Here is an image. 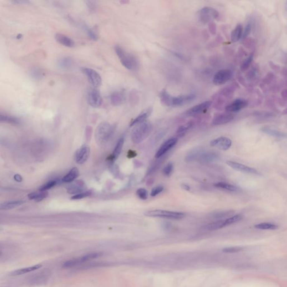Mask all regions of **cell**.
<instances>
[{
  "instance_id": "1",
  "label": "cell",
  "mask_w": 287,
  "mask_h": 287,
  "mask_svg": "<svg viewBox=\"0 0 287 287\" xmlns=\"http://www.w3.org/2000/svg\"><path fill=\"white\" fill-rule=\"evenodd\" d=\"M161 103L167 107H179L186 105L195 100L196 95L194 94H184L173 97L165 89H163L159 94Z\"/></svg>"
},
{
  "instance_id": "2",
  "label": "cell",
  "mask_w": 287,
  "mask_h": 287,
  "mask_svg": "<svg viewBox=\"0 0 287 287\" xmlns=\"http://www.w3.org/2000/svg\"><path fill=\"white\" fill-rule=\"evenodd\" d=\"M115 52L120 60L123 66L129 70H135L138 69L139 64L136 58L120 45H116Z\"/></svg>"
},
{
  "instance_id": "3",
  "label": "cell",
  "mask_w": 287,
  "mask_h": 287,
  "mask_svg": "<svg viewBox=\"0 0 287 287\" xmlns=\"http://www.w3.org/2000/svg\"><path fill=\"white\" fill-rule=\"evenodd\" d=\"M153 130V126L148 121L137 125L132 132V141L136 144L142 142L151 135Z\"/></svg>"
},
{
  "instance_id": "4",
  "label": "cell",
  "mask_w": 287,
  "mask_h": 287,
  "mask_svg": "<svg viewBox=\"0 0 287 287\" xmlns=\"http://www.w3.org/2000/svg\"><path fill=\"white\" fill-rule=\"evenodd\" d=\"M113 127L108 122H102L98 126L95 131V139L99 144H104L111 137Z\"/></svg>"
},
{
  "instance_id": "5",
  "label": "cell",
  "mask_w": 287,
  "mask_h": 287,
  "mask_svg": "<svg viewBox=\"0 0 287 287\" xmlns=\"http://www.w3.org/2000/svg\"><path fill=\"white\" fill-rule=\"evenodd\" d=\"M145 215L149 217L161 218L168 219L179 220L185 217L184 213L173 212L163 210H149L145 213Z\"/></svg>"
},
{
  "instance_id": "6",
  "label": "cell",
  "mask_w": 287,
  "mask_h": 287,
  "mask_svg": "<svg viewBox=\"0 0 287 287\" xmlns=\"http://www.w3.org/2000/svg\"><path fill=\"white\" fill-rule=\"evenodd\" d=\"M219 16V12L211 7H204L198 11V19L201 22L206 24L207 22L216 19Z\"/></svg>"
},
{
  "instance_id": "7",
  "label": "cell",
  "mask_w": 287,
  "mask_h": 287,
  "mask_svg": "<svg viewBox=\"0 0 287 287\" xmlns=\"http://www.w3.org/2000/svg\"><path fill=\"white\" fill-rule=\"evenodd\" d=\"M100 253L93 252L90 254H87L84 256L79 257L73 259L69 260L65 262L63 264V267L64 268H73L76 265H80L84 262H87L91 260L95 259L98 257L100 256Z\"/></svg>"
},
{
  "instance_id": "8",
  "label": "cell",
  "mask_w": 287,
  "mask_h": 287,
  "mask_svg": "<svg viewBox=\"0 0 287 287\" xmlns=\"http://www.w3.org/2000/svg\"><path fill=\"white\" fill-rule=\"evenodd\" d=\"M82 71L83 73L87 76L90 84L94 87V88H97L100 87L102 80L100 74L97 71L88 67H84L82 69Z\"/></svg>"
},
{
  "instance_id": "9",
  "label": "cell",
  "mask_w": 287,
  "mask_h": 287,
  "mask_svg": "<svg viewBox=\"0 0 287 287\" xmlns=\"http://www.w3.org/2000/svg\"><path fill=\"white\" fill-rule=\"evenodd\" d=\"M212 105V101L207 100L199 103L184 112V115L187 117H192L203 113L206 111Z\"/></svg>"
},
{
  "instance_id": "10",
  "label": "cell",
  "mask_w": 287,
  "mask_h": 287,
  "mask_svg": "<svg viewBox=\"0 0 287 287\" xmlns=\"http://www.w3.org/2000/svg\"><path fill=\"white\" fill-rule=\"evenodd\" d=\"M233 77V72L231 70L228 69H223L219 70L215 73L213 81L215 85H221L226 84Z\"/></svg>"
},
{
  "instance_id": "11",
  "label": "cell",
  "mask_w": 287,
  "mask_h": 287,
  "mask_svg": "<svg viewBox=\"0 0 287 287\" xmlns=\"http://www.w3.org/2000/svg\"><path fill=\"white\" fill-rule=\"evenodd\" d=\"M87 100L90 106L93 108H99L102 106L103 99L100 93L96 88L90 89L87 94Z\"/></svg>"
},
{
  "instance_id": "12",
  "label": "cell",
  "mask_w": 287,
  "mask_h": 287,
  "mask_svg": "<svg viewBox=\"0 0 287 287\" xmlns=\"http://www.w3.org/2000/svg\"><path fill=\"white\" fill-rule=\"evenodd\" d=\"M227 165L230 167L233 168L234 170L239 171L242 173L252 174V175H260L259 172L253 168L250 167L248 166L242 165L240 163L228 160L226 162Z\"/></svg>"
},
{
  "instance_id": "13",
  "label": "cell",
  "mask_w": 287,
  "mask_h": 287,
  "mask_svg": "<svg viewBox=\"0 0 287 287\" xmlns=\"http://www.w3.org/2000/svg\"><path fill=\"white\" fill-rule=\"evenodd\" d=\"M210 144L222 151H227L231 146L232 140L228 137L221 136L212 140Z\"/></svg>"
},
{
  "instance_id": "14",
  "label": "cell",
  "mask_w": 287,
  "mask_h": 287,
  "mask_svg": "<svg viewBox=\"0 0 287 287\" xmlns=\"http://www.w3.org/2000/svg\"><path fill=\"white\" fill-rule=\"evenodd\" d=\"M248 105L247 100L243 99H237L229 103L225 107L226 112L229 113H234L240 111L245 108Z\"/></svg>"
},
{
  "instance_id": "15",
  "label": "cell",
  "mask_w": 287,
  "mask_h": 287,
  "mask_svg": "<svg viewBox=\"0 0 287 287\" xmlns=\"http://www.w3.org/2000/svg\"><path fill=\"white\" fill-rule=\"evenodd\" d=\"M177 142H178V139L176 137L170 138V139L167 140L166 141H165L157 151V152L155 155V158H160V157H162L163 155H165V154L167 153L168 151L173 148V146L177 143Z\"/></svg>"
},
{
  "instance_id": "16",
  "label": "cell",
  "mask_w": 287,
  "mask_h": 287,
  "mask_svg": "<svg viewBox=\"0 0 287 287\" xmlns=\"http://www.w3.org/2000/svg\"><path fill=\"white\" fill-rule=\"evenodd\" d=\"M234 116L233 113L226 112L216 115L212 121V125L214 126L222 125L231 122L234 119Z\"/></svg>"
},
{
  "instance_id": "17",
  "label": "cell",
  "mask_w": 287,
  "mask_h": 287,
  "mask_svg": "<svg viewBox=\"0 0 287 287\" xmlns=\"http://www.w3.org/2000/svg\"><path fill=\"white\" fill-rule=\"evenodd\" d=\"M90 149L88 145H84L76 152L75 160L78 164H83L86 162L90 155Z\"/></svg>"
},
{
  "instance_id": "18",
  "label": "cell",
  "mask_w": 287,
  "mask_h": 287,
  "mask_svg": "<svg viewBox=\"0 0 287 287\" xmlns=\"http://www.w3.org/2000/svg\"><path fill=\"white\" fill-rule=\"evenodd\" d=\"M219 159L218 154L212 151H201L197 161L201 163H210L217 161Z\"/></svg>"
},
{
  "instance_id": "19",
  "label": "cell",
  "mask_w": 287,
  "mask_h": 287,
  "mask_svg": "<svg viewBox=\"0 0 287 287\" xmlns=\"http://www.w3.org/2000/svg\"><path fill=\"white\" fill-rule=\"evenodd\" d=\"M152 112H153V108L151 107L145 109V111H142L135 119L132 121L130 126L132 127L135 125H139L140 123H142L146 121L147 118L151 116Z\"/></svg>"
},
{
  "instance_id": "20",
  "label": "cell",
  "mask_w": 287,
  "mask_h": 287,
  "mask_svg": "<svg viewBox=\"0 0 287 287\" xmlns=\"http://www.w3.org/2000/svg\"><path fill=\"white\" fill-rule=\"evenodd\" d=\"M55 39L60 45L66 47L73 48L75 45V43L73 39L63 34L59 33L56 34Z\"/></svg>"
},
{
  "instance_id": "21",
  "label": "cell",
  "mask_w": 287,
  "mask_h": 287,
  "mask_svg": "<svg viewBox=\"0 0 287 287\" xmlns=\"http://www.w3.org/2000/svg\"><path fill=\"white\" fill-rule=\"evenodd\" d=\"M86 189V186L84 182L81 180H78L73 182L67 189V192L70 194H78L83 192Z\"/></svg>"
},
{
  "instance_id": "22",
  "label": "cell",
  "mask_w": 287,
  "mask_h": 287,
  "mask_svg": "<svg viewBox=\"0 0 287 287\" xmlns=\"http://www.w3.org/2000/svg\"><path fill=\"white\" fill-rule=\"evenodd\" d=\"M74 60L69 57H64L59 59L57 63L59 69L63 70H68L71 69L74 65Z\"/></svg>"
},
{
  "instance_id": "23",
  "label": "cell",
  "mask_w": 287,
  "mask_h": 287,
  "mask_svg": "<svg viewBox=\"0 0 287 287\" xmlns=\"http://www.w3.org/2000/svg\"><path fill=\"white\" fill-rule=\"evenodd\" d=\"M42 265L41 264H37V265H33L32 266H29L26 268H22L20 269H17L16 270L13 271L11 274V275L12 276H17V275H21L22 274L30 273L33 271L39 269L41 268H42Z\"/></svg>"
},
{
  "instance_id": "24",
  "label": "cell",
  "mask_w": 287,
  "mask_h": 287,
  "mask_svg": "<svg viewBox=\"0 0 287 287\" xmlns=\"http://www.w3.org/2000/svg\"><path fill=\"white\" fill-rule=\"evenodd\" d=\"M110 100L112 104L114 106H120L124 100V95L121 92L116 91L112 93L110 96Z\"/></svg>"
},
{
  "instance_id": "25",
  "label": "cell",
  "mask_w": 287,
  "mask_h": 287,
  "mask_svg": "<svg viewBox=\"0 0 287 287\" xmlns=\"http://www.w3.org/2000/svg\"><path fill=\"white\" fill-rule=\"evenodd\" d=\"M243 31L242 26L241 24H238L232 31L231 35L232 42L236 43L242 38Z\"/></svg>"
},
{
  "instance_id": "26",
  "label": "cell",
  "mask_w": 287,
  "mask_h": 287,
  "mask_svg": "<svg viewBox=\"0 0 287 287\" xmlns=\"http://www.w3.org/2000/svg\"><path fill=\"white\" fill-rule=\"evenodd\" d=\"M123 144H124V139L123 137H121L118 141L117 144L116 145L113 153L112 154V155L111 156V158H110L111 161L114 162L116 159H117V158L119 156L120 154L121 153V151L122 150Z\"/></svg>"
},
{
  "instance_id": "27",
  "label": "cell",
  "mask_w": 287,
  "mask_h": 287,
  "mask_svg": "<svg viewBox=\"0 0 287 287\" xmlns=\"http://www.w3.org/2000/svg\"><path fill=\"white\" fill-rule=\"evenodd\" d=\"M48 193L45 191H40L32 192L28 195V198L31 200H34L36 201H41L47 198Z\"/></svg>"
},
{
  "instance_id": "28",
  "label": "cell",
  "mask_w": 287,
  "mask_h": 287,
  "mask_svg": "<svg viewBox=\"0 0 287 287\" xmlns=\"http://www.w3.org/2000/svg\"><path fill=\"white\" fill-rule=\"evenodd\" d=\"M24 201L22 200L11 201H7L1 204L0 209L1 210H8L17 208V206L22 205Z\"/></svg>"
},
{
  "instance_id": "29",
  "label": "cell",
  "mask_w": 287,
  "mask_h": 287,
  "mask_svg": "<svg viewBox=\"0 0 287 287\" xmlns=\"http://www.w3.org/2000/svg\"><path fill=\"white\" fill-rule=\"evenodd\" d=\"M79 175V172L76 168H74L70 170V172L67 173L66 176L62 179V181L65 183L71 182L74 181Z\"/></svg>"
},
{
  "instance_id": "30",
  "label": "cell",
  "mask_w": 287,
  "mask_h": 287,
  "mask_svg": "<svg viewBox=\"0 0 287 287\" xmlns=\"http://www.w3.org/2000/svg\"><path fill=\"white\" fill-rule=\"evenodd\" d=\"M214 185L215 187L218 188V189L227 190V191H231V192H237L239 190V189L238 187L235 186L234 185L229 184L225 183V182H217V183L214 184Z\"/></svg>"
},
{
  "instance_id": "31",
  "label": "cell",
  "mask_w": 287,
  "mask_h": 287,
  "mask_svg": "<svg viewBox=\"0 0 287 287\" xmlns=\"http://www.w3.org/2000/svg\"><path fill=\"white\" fill-rule=\"evenodd\" d=\"M224 227V220H220L210 223L205 227V228L209 231H215L222 228Z\"/></svg>"
},
{
  "instance_id": "32",
  "label": "cell",
  "mask_w": 287,
  "mask_h": 287,
  "mask_svg": "<svg viewBox=\"0 0 287 287\" xmlns=\"http://www.w3.org/2000/svg\"><path fill=\"white\" fill-rule=\"evenodd\" d=\"M262 131L266 134L270 135L272 136L276 137H286V135L282 133L280 131H277L275 130H274L272 128H269V127H264L262 128Z\"/></svg>"
},
{
  "instance_id": "33",
  "label": "cell",
  "mask_w": 287,
  "mask_h": 287,
  "mask_svg": "<svg viewBox=\"0 0 287 287\" xmlns=\"http://www.w3.org/2000/svg\"><path fill=\"white\" fill-rule=\"evenodd\" d=\"M255 228L261 230H275L278 228V226L270 223H261L256 224Z\"/></svg>"
},
{
  "instance_id": "34",
  "label": "cell",
  "mask_w": 287,
  "mask_h": 287,
  "mask_svg": "<svg viewBox=\"0 0 287 287\" xmlns=\"http://www.w3.org/2000/svg\"><path fill=\"white\" fill-rule=\"evenodd\" d=\"M243 219V216L241 214H237L232 216L224 220V227L231 225L234 223L240 222Z\"/></svg>"
},
{
  "instance_id": "35",
  "label": "cell",
  "mask_w": 287,
  "mask_h": 287,
  "mask_svg": "<svg viewBox=\"0 0 287 287\" xmlns=\"http://www.w3.org/2000/svg\"><path fill=\"white\" fill-rule=\"evenodd\" d=\"M193 125H194V123L192 122V121H190L189 122L187 123L184 125L181 126L177 130V134L180 136H183L190 128L192 127Z\"/></svg>"
},
{
  "instance_id": "36",
  "label": "cell",
  "mask_w": 287,
  "mask_h": 287,
  "mask_svg": "<svg viewBox=\"0 0 287 287\" xmlns=\"http://www.w3.org/2000/svg\"><path fill=\"white\" fill-rule=\"evenodd\" d=\"M254 59V54L251 53L246 59L242 62V64L241 65L240 69L242 71H246L248 69V67L250 66L252 62Z\"/></svg>"
},
{
  "instance_id": "37",
  "label": "cell",
  "mask_w": 287,
  "mask_h": 287,
  "mask_svg": "<svg viewBox=\"0 0 287 287\" xmlns=\"http://www.w3.org/2000/svg\"><path fill=\"white\" fill-rule=\"evenodd\" d=\"M173 170H174V164L173 162H168L163 168L162 170V173L166 177H170L173 173Z\"/></svg>"
},
{
  "instance_id": "38",
  "label": "cell",
  "mask_w": 287,
  "mask_h": 287,
  "mask_svg": "<svg viewBox=\"0 0 287 287\" xmlns=\"http://www.w3.org/2000/svg\"><path fill=\"white\" fill-rule=\"evenodd\" d=\"M0 120L1 121L11 123L14 124H19L20 123V120L10 116H7L6 114H1L0 116Z\"/></svg>"
},
{
  "instance_id": "39",
  "label": "cell",
  "mask_w": 287,
  "mask_h": 287,
  "mask_svg": "<svg viewBox=\"0 0 287 287\" xmlns=\"http://www.w3.org/2000/svg\"><path fill=\"white\" fill-rule=\"evenodd\" d=\"M31 76L35 80H40L44 76V73L42 70L38 68H34L31 70Z\"/></svg>"
},
{
  "instance_id": "40",
  "label": "cell",
  "mask_w": 287,
  "mask_h": 287,
  "mask_svg": "<svg viewBox=\"0 0 287 287\" xmlns=\"http://www.w3.org/2000/svg\"><path fill=\"white\" fill-rule=\"evenodd\" d=\"M82 26H83V28L85 30V31L87 32V34H88V36H89V38H90L93 41H97V34L95 33L94 31L91 28H89L88 26H87V25H83Z\"/></svg>"
},
{
  "instance_id": "41",
  "label": "cell",
  "mask_w": 287,
  "mask_h": 287,
  "mask_svg": "<svg viewBox=\"0 0 287 287\" xmlns=\"http://www.w3.org/2000/svg\"><path fill=\"white\" fill-rule=\"evenodd\" d=\"M136 194L137 196L141 200H146L148 198V192L147 190L143 189V188H140L139 189L136 191Z\"/></svg>"
},
{
  "instance_id": "42",
  "label": "cell",
  "mask_w": 287,
  "mask_h": 287,
  "mask_svg": "<svg viewBox=\"0 0 287 287\" xmlns=\"http://www.w3.org/2000/svg\"><path fill=\"white\" fill-rule=\"evenodd\" d=\"M243 248L241 247H226V248H223V252L225 253H229V254H232V253H237L239 252L240 251L242 250Z\"/></svg>"
},
{
  "instance_id": "43",
  "label": "cell",
  "mask_w": 287,
  "mask_h": 287,
  "mask_svg": "<svg viewBox=\"0 0 287 287\" xmlns=\"http://www.w3.org/2000/svg\"><path fill=\"white\" fill-rule=\"evenodd\" d=\"M57 182L56 180H53V181H49L40 187L39 190L40 191H47V190H49L51 188L54 187L57 184Z\"/></svg>"
},
{
  "instance_id": "44",
  "label": "cell",
  "mask_w": 287,
  "mask_h": 287,
  "mask_svg": "<svg viewBox=\"0 0 287 287\" xmlns=\"http://www.w3.org/2000/svg\"><path fill=\"white\" fill-rule=\"evenodd\" d=\"M91 194H92L91 191H85V192H81V193H79L78 194L74 195L73 197L71 198V199L72 200H79V199H83V198H86V197L89 196L91 195Z\"/></svg>"
},
{
  "instance_id": "45",
  "label": "cell",
  "mask_w": 287,
  "mask_h": 287,
  "mask_svg": "<svg viewBox=\"0 0 287 287\" xmlns=\"http://www.w3.org/2000/svg\"><path fill=\"white\" fill-rule=\"evenodd\" d=\"M163 189H164V187L162 186H157L156 187H154L151 192V196L152 197L156 196V195L161 193L163 191Z\"/></svg>"
},
{
  "instance_id": "46",
  "label": "cell",
  "mask_w": 287,
  "mask_h": 287,
  "mask_svg": "<svg viewBox=\"0 0 287 287\" xmlns=\"http://www.w3.org/2000/svg\"><path fill=\"white\" fill-rule=\"evenodd\" d=\"M252 29V25L250 23H248L247 25L246 26L244 31H243L242 38H246L248 35L250 34Z\"/></svg>"
},
{
  "instance_id": "47",
  "label": "cell",
  "mask_w": 287,
  "mask_h": 287,
  "mask_svg": "<svg viewBox=\"0 0 287 287\" xmlns=\"http://www.w3.org/2000/svg\"><path fill=\"white\" fill-rule=\"evenodd\" d=\"M233 214V212L229 211V212H220V213H215L214 215L216 218H220L225 217H227L229 215H232Z\"/></svg>"
},
{
  "instance_id": "48",
  "label": "cell",
  "mask_w": 287,
  "mask_h": 287,
  "mask_svg": "<svg viewBox=\"0 0 287 287\" xmlns=\"http://www.w3.org/2000/svg\"><path fill=\"white\" fill-rule=\"evenodd\" d=\"M86 3H87L88 7L90 11H94L96 8V5H95V3L93 1H86Z\"/></svg>"
},
{
  "instance_id": "49",
  "label": "cell",
  "mask_w": 287,
  "mask_h": 287,
  "mask_svg": "<svg viewBox=\"0 0 287 287\" xmlns=\"http://www.w3.org/2000/svg\"><path fill=\"white\" fill-rule=\"evenodd\" d=\"M11 2L13 3H16L18 5H25V4H28L30 2L29 1H25V0H14L11 1Z\"/></svg>"
},
{
  "instance_id": "50",
  "label": "cell",
  "mask_w": 287,
  "mask_h": 287,
  "mask_svg": "<svg viewBox=\"0 0 287 287\" xmlns=\"http://www.w3.org/2000/svg\"><path fill=\"white\" fill-rule=\"evenodd\" d=\"M14 179H15V180L16 181L19 182L22 181V176L19 175H15V176H14Z\"/></svg>"
},
{
  "instance_id": "51",
  "label": "cell",
  "mask_w": 287,
  "mask_h": 287,
  "mask_svg": "<svg viewBox=\"0 0 287 287\" xmlns=\"http://www.w3.org/2000/svg\"><path fill=\"white\" fill-rule=\"evenodd\" d=\"M182 187L184 189V190H187V191H189L190 190V187L187 184H183Z\"/></svg>"
}]
</instances>
